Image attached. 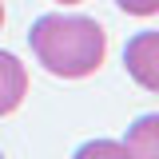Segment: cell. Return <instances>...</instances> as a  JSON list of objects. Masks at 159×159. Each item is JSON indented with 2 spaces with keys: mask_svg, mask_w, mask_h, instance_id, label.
<instances>
[{
  "mask_svg": "<svg viewBox=\"0 0 159 159\" xmlns=\"http://www.w3.org/2000/svg\"><path fill=\"white\" fill-rule=\"evenodd\" d=\"M119 147L123 159H159V116H139Z\"/></svg>",
  "mask_w": 159,
  "mask_h": 159,
  "instance_id": "cell-4",
  "label": "cell"
},
{
  "mask_svg": "<svg viewBox=\"0 0 159 159\" xmlns=\"http://www.w3.org/2000/svg\"><path fill=\"white\" fill-rule=\"evenodd\" d=\"M72 159H123V147L116 139H88Z\"/></svg>",
  "mask_w": 159,
  "mask_h": 159,
  "instance_id": "cell-5",
  "label": "cell"
},
{
  "mask_svg": "<svg viewBox=\"0 0 159 159\" xmlns=\"http://www.w3.org/2000/svg\"><path fill=\"white\" fill-rule=\"evenodd\" d=\"M0 24H4V4H0Z\"/></svg>",
  "mask_w": 159,
  "mask_h": 159,
  "instance_id": "cell-8",
  "label": "cell"
},
{
  "mask_svg": "<svg viewBox=\"0 0 159 159\" xmlns=\"http://www.w3.org/2000/svg\"><path fill=\"white\" fill-rule=\"evenodd\" d=\"M56 4H84V0H56Z\"/></svg>",
  "mask_w": 159,
  "mask_h": 159,
  "instance_id": "cell-7",
  "label": "cell"
},
{
  "mask_svg": "<svg viewBox=\"0 0 159 159\" xmlns=\"http://www.w3.org/2000/svg\"><path fill=\"white\" fill-rule=\"evenodd\" d=\"M127 16H155L159 12V0H116Z\"/></svg>",
  "mask_w": 159,
  "mask_h": 159,
  "instance_id": "cell-6",
  "label": "cell"
},
{
  "mask_svg": "<svg viewBox=\"0 0 159 159\" xmlns=\"http://www.w3.org/2000/svg\"><path fill=\"white\" fill-rule=\"evenodd\" d=\"M28 96V68L12 52H0V116H12Z\"/></svg>",
  "mask_w": 159,
  "mask_h": 159,
  "instance_id": "cell-3",
  "label": "cell"
},
{
  "mask_svg": "<svg viewBox=\"0 0 159 159\" xmlns=\"http://www.w3.org/2000/svg\"><path fill=\"white\" fill-rule=\"evenodd\" d=\"M123 68L143 92H159V32H135L127 40Z\"/></svg>",
  "mask_w": 159,
  "mask_h": 159,
  "instance_id": "cell-2",
  "label": "cell"
},
{
  "mask_svg": "<svg viewBox=\"0 0 159 159\" xmlns=\"http://www.w3.org/2000/svg\"><path fill=\"white\" fill-rule=\"evenodd\" d=\"M32 56L44 64V72L60 80H84L92 76L103 56H107V32L88 16H64V12H48L32 24L28 32Z\"/></svg>",
  "mask_w": 159,
  "mask_h": 159,
  "instance_id": "cell-1",
  "label": "cell"
}]
</instances>
